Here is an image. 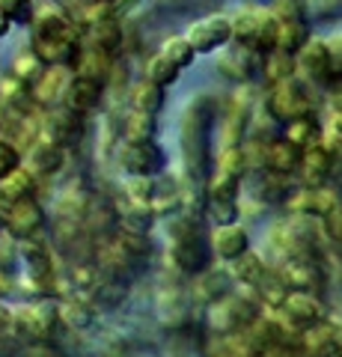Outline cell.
Segmentation results:
<instances>
[{
    "mask_svg": "<svg viewBox=\"0 0 342 357\" xmlns=\"http://www.w3.org/2000/svg\"><path fill=\"white\" fill-rule=\"evenodd\" d=\"M123 164H125L134 176H152V173H158V167H161V149H158L152 140L131 143L128 155L123 158Z\"/></svg>",
    "mask_w": 342,
    "mask_h": 357,
    "instance_id": "obj_8",
    "label": "cell"
},
{
    "mask_svg": "<svg viewBox=\"0 0 342 357\" xmlns=\"http://www.w3.org/2000/svg\"><path fill=\"white\" fill-rule=\"evenodd\" d=\"M0 13H6L13 21H30V0H0Z\"/></svg>",
    "mask_w": 342,
    "mask_h": 357,
    "instance_id": "obj_24",
    "label": "cell"
},
{
    "mask_svg": "<svg viewBox=\"0 0 342 357\" xmlns=\"http://www.w3.org/2000/svg\"><path fill=\"white\" fill-rule=\"evenodd\" d=\"M63 167V146L48 137L36 140L27 152V170L33 176H54Z\"/></svg>",
    "mask_w": 342,
    "mask_h": 357,
    "instance_id": "obj_3",
    "label": "cell"
},
{
    "mask_svg": "<svg viewBox=\"0 0 342 357\" xmlns=\"http://www.w3.org/2000/svg\"><path fill=\"white\" fill-rule=\"evenodd\" d=\"M69 84L72 81H69L65 66H45L42 75L30 84V96H33V102H39V105H54L60 96H65Z\"/></svg>",
    "mask_w": 342,
    "mask_h": 357,
    "instance_id": "obj_2",
    "label": "cell"
},
{
    "mask_svg": "<svg viewBox=\"0 0 342 357\" xmlns=\"http://www.w3.org/2000/svg\"><path fill=\"white\" fill-rule=\"evenodd\" d=\"M13 321H15V310L3 304L0 301V337H6V333H13Z\"/></svg>",
    "mask_w": 342,
    "mask_h": 357,
    "instance_id": "obj_25",
    "label": "cell"
},
{
    "mask_svg": "<svg viewBox=\"0 0 342 357\" xmlns=\"http://www.w3.org/2000/svg\"><path fill=\"white\" fill-rule=\"evenodd\" d=\"M176 262H179L182 271H203L208 265V244L200 232H185V236L176 241Z\"/></svg>",
    "mask_w": 342,
    "mask_h": 357,
    "instance_id": "obj_4",
    "label": "cell"
},
{
    "mask_svg": "<svg viewBox=\"0 0 342 357\" xmlns=\"http://www.w3.org/2000/svg\"><path fill=\"white\" fill-rule=\"evenodd\" d=\"M327 232L334 236L336 241H342V208L336 206L334 211H327Z\"/></svg>",
    "mask_w": 342,
    "mask_h": 357,
    "instance_id": "obj_26",
    "label": "cell"
},
{
    "mask_svg": "<svg viewBox=\"0 0 342 357\" xmlns=\"http://www.w3.org/2000/svg\"><path fill=\"white\" fill-rule=\"evenodd\" d=\"M301 164H304V176L310 185H322L330 173V155L322 149H310L306 155H301Z\"/></svg>",
    "mask_w": 342,
    "mask_h": 357,
    "instance_id": "obj_14",
    "label": "cell"
},
{
    "mask_svg": "<svg viewBox=\"0 0 342 357\" xmlns=\"http://www.w3.org/2000/svg\"><path fill=\"white\" fill-rule=\"evenodd\" d=\"M250 248V238H247V232L235 227V223H224V227L217 229V236H215V250L224 256V259H241V256L247 253Z\"/></svg>",
    "mask_w": 342,
    "mask_h": 357,
    "instance_id": "obj_9",
    "label": "cell"
},
{
    "mask_svg": "<svg viewBox=\"0 0 342 357\" xmlns=\"http://www.w3.org/2000/svg\"><path fill=\"white\" fill-rule=\"evenodd\" d=\"M30 86L24 81H18V77H3L0 81V105H3L6 110H13V114H27L30 110Z\"/></svg>",
    "mask_w": 342,
    "mask_h": 357,
    "instance_id": "obj_11",
    "label": "cell"
},
{
    "mask_svg": "<svg viewBox=\"0 0 342 357\" xmlns=\"http://www.w3.org/2000/svg\"><path fill=\"white\" fill-rule=\"evenodd\" d=\"M316 137H318V126H316L310 116L292 122V128H289V143H295V146L301 143V146H304V143H310V140H316Z\"/></svg>",
    "mask_w": 342,
    "mask_h": 357,
    "instance_id": "obj_21",
    "label": "cell"
},
{
    "mask_svg": "<svg viewBox=\"0 0 342 357\" xmlns=\"http://www.w3.org/2000/svg\"><path fill=\"white\" fill-rule=\"evenodd\" d=\"M119 42H123V33H119V24L110 18H102L98 24L93 27V48L102 51V54H114L119 48Z\"/></svg>",
    "mask_w": 342,
    "mask_h": 357,
    "instance_id": "obj_13",
    "label": "cell"
},
{
    "mask_svg": "<svg viewBox=\"0 0 342 357\" xmlns=\"http://www.w3.org/2000/svg\"><path fill=\"white\" fill-rule=\"evenodd\" d=\"M229 33H233V24L224 18H208L203 24H196L191 30V36H187V45H191L194 51H212L217 45H224L229 39Z\"/></svg>",
    "mask_w": 342,
    "mask_h": 357,
    "instance_id": "obj_6",
    "label": "cell"
},
{
    "mask_svg": "<svg viewBox=\"0 0 342 357\" xmlns=\"http://www.w3.org/2000/svg\"><path fill=\"white\" fill-rule=\"evenodd\" d=\"M21 164V152L15 143L9 140H0V176H6L9 170H15V167Z\"/></svg>",
    "mask_w": 342,
    "mask_h": 357,
    "instance_id": "obj_23",
    "label": "cell"
},
{
    "mask_svg": "<svg viewBox=\"0 0 342 357\" xmlns=\"http://www.w3.org/2000/svg\"><path fill=\"white\" fill-rule=\"evenodd\" d=\"M9 27H13V18H9L6 13H0V36H6Z\"/></svg>",
    "mask_w": 342,
    "mask_h": 357,
    "instance_id": "obj_27",
    "label": "cell"
},
{
    "mask_svg": "<svg viewBox=\"0 0 342 357\" xmlns=\"http://www.w3.org/2000/svg\"><path fill=\"white\" fill-rule=\"evenodd\" d=\"M268 161L274 170L277 173H292L297 164H301V149L295 146V143H289V140H283V143H274V146L268 149Z\"/></svg>",
    "mask_w": 342,
    "mask_h": 357,
    "instance_id": "obj_12",
    "label": "cell"
},
{
    "mask_svg": "<svg viewBox=\"0 0 342 357\" xmlns=\"http://www.w3.org/2000/svg\"><path fill=\"white\" fill-rule=\"evenodd\" d=\"M102 86L104 84L93 81V77L78 75L69 84V89H65V102H69V110H75V114H86V110H93L98 105V98H102Z\"/></svg>",
    "mask_w": 342,
    "mask_h": 357,
    "instance_id": "obj_7",
    "label": "cell"
},
{
    "mask_svg": "<svg viewBox=\"0 0 342 357\" xmlns=\"http://www.w3.org/2000/svg\"><path fill=\"white\" fill-rule=\"evenodd\" d=\"M36 191V176H33L27 167H15V170H9L6 176H0V206H13L18 199L24 197H33Z\"/></svg>",
    "mask_w": 342,
    "mask_h": 357,
    "instance_id": "obj_5",
    "label": "cell"
},
{
    "mask_svg": "<svg viewBox=\"0 0 342 357\" xmlns=\"http://www.w3.org/2000/svg\"><path fill=\"white\" fill-rule=\"evenodd\" d=\"M3 227L9 236H15L18 241L36 238L42 227H45V208H42L33 197H24L18 203L3 208Z\"/></svg>",
    "mask_w": 342,
    "mask_h": 357,
    "instance_id": "obj_1",
    "label": "cell"
},
{
    "mask_svg": "<svg viewBox=\"0 0 342 357\" xmlns=\"http://www.w3.org/2000/svg\"><path fill=\"white\" fill-rule=\"evenodd\" d=\"M0 227H3V211H0Z\"/></svg>",
    "mask_w": 342,
    "mask_h": 357,
    "instance_id": "obj_28",
    "label": "cell"
},
{
    "mask_svg": "<svg viewBox=\"0 0 342 357\" xmlns=\"http://www.w3.org/2000/svg\"><path fill=\"white\" fill-rule=\"evenodd\" d=\"M283 310H286V319L301 328L318 325V316H322V307H318L310 295H289L283 301Z\"/></svg>",
    "mask_w": 342,
    "mask_h": 357,
    "instance_id": "obj_10",
    "label": "cell"
},
{
    "mask_svg": "<svg viewBox=\"0 0 342 357\" xmlns=\"http://www.w3.org/2000/svg\"><path fill=\"white\" fill-rule=\"evenodd\" d=\"M128 140L131 143H143V140H152V131H155V116L152 114H137L128 119Z\"/></svg>",
    "mask_w": 342,
    "mask_h": 357,
    "instance_id": "obj_18",
    "label": "cell"
},
{
    "mask_svg": "<svg viewBox=\"0 0 342 357\" xmlns=\"http://www.w3.org/2000/svg\"><path fill=\"white\" fill-rule=\"evenodd\" d=\"M161 54H164L167 60H173L176 66H187V63L194 60V48L187 45V39H170L167 45H164Z\"/></svg>",
    "mask_w": 342,
    "mask_h": 357,
    "instance_id": "obj_22",
    "label": "cell"
},
{
    "mask_svg": "<svg viewBox=\"0 0 342 357\" xmlns=\"http://www.w3.org/2000/svg\"><path fill=\"white\" fill-rule=\"evenodd\" d=\"M60 310V321H65L69 328H86L93 321V312L86 310L84 301H65V304H57Z\"/></svg>",
    "mask_w": 342,
    "mask_h": 357,
    "instance_id": "obj_16",
    "label": "cell"
},
{
    "mask_svg": "<svg viewBox=\"0 0 342 357\" xmlns=\"http://www.w3.org/2000/svg\"><path fill=\"white\" fill-rule=\"evenodd\" d=\"M179 72H182V66H176L173 60L164 57V54L149 63V81H152V84H158V86L173 84V81H176V75H179Z\"/></svg>",
    "mask_w": 342,
    "mask_h": 357,
    "instance_id": "obj_17",
    "label": "cell"
},
{
    "mask_svg": "<svg viewBox=\"0 0 342 357\" xmlns=\"http://www.w3.org/2000/svg\"><path fill=\"white\" fill-rule=\"evenodd\" d=\"M304 27H301V21H286L283 27H277V45L283 51H295V48H301L304 45Z\"/></svg>",
    "mask_w": 342,
    "mask_h": 357,
    "instance_id": "obj_20",
    "label": "cell"
},
{
    "mask_svg": "<svg viewBox=\"0 0 342 357\" xmlns=\"http://www.w3.org/2000/svg\"><path fill=\"white\" fill-rule=\"evenodd\" d=\"M134 105H137L140 114H155V110L161 107V86L152 84V81H146V84H143L137 93H134Z\"/></svg>",
    "mask_w": 342,
    "mask_h": 357,
    "instance_id": "obj_19",
    "label": "cell"
},
{
    "mask_svg": "<svg viewBox=\"0 0 342 357\" xmlns=\"http://www.w3.org/2000/svg\"><path fill=\"white\" fill-rule=\"evenodd\" d=\"M42 69H45V63L36 57V51H24V54H18L13 63V77H18V81H24L30 86L42 75Z\"/></svg>",
    "mask_w": 342,
    "mask_h": 357,
    "instance_id": "obj_15",
    "label": "cell"
}]
</instances>
